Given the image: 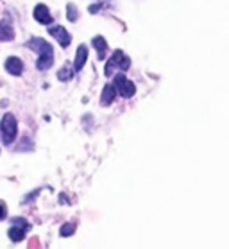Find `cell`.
I'll return each instance as SVG.
<instances>
[{"mask_svg":"<svg viewBox=\"0 0 229 249\" xmlns=\"http://www.w3.org/2000/svg\"><path fill=\"white\" fill-rule=\"evenodd\" d=\"M25 45L38 52V61H36V68L38 70L43 72V70H49L52 67V63H54V49H52L49 41H45L43 38H33Z\"/></svg>","mask_w":229,"mask_h":249,"instance_id":"1","label":"cell"},{"mask_svg":"<svg viewBox=\"0 0 229 249\" xmlns=\"http://www.w3.org/2000/svg\"><path fill=\"white\" fill-rule=\"evenodd\" d=\"M0 131H2V138H4V143H13L15 138H17V133H18V122L15 119V115L13 113H6L4 115V119L0 122Z\"/></svg>","mask_w":229,"mask_h":249,"instance_id":"2","label":"cell"},{"mask_svg":"<svg viewBox=\"0 0 229 249\" xmlns=\"http://www.w3.org/2000/svg\"><path fill=\"white\" fill-rule=\"evenodd\" d=\"M131 67V59H129L125 54H123L122 51H115L113 52V56L111 59L106 63V68H104V75L106 77H111L113 72L115 70H127V68Z\"/></svg>","mask_w":229,"mask_h":249,"instance_id":"3","label":"cell"},{"mask_svg":"<svg viewBox=\"0 0 229 249\" xmlns=\"http://www.w3.org/2000/svg\"><path fill=\"white\" fill-rule=\"evenodd\" d=\"M29 230H31V224H29L25 219L18 217V219H13L11 228H9L7 235H9V238H11L13 242H22L23 238H25V235H27Z\"/></svg>","mask_w":229,"mask_h":249,"instance_id":"4","label":"cell"},{"mask_svg":"<svg viewBox=\"0 0 229 249\" xmlns=\"http://www.w3.org/2000/svg\"><path fill=\"white\" fill-rule=\"evenodd\" d=\"M113 86H115V90L117 93L123 97V99H131V97L136 93V86L131 83V81L125 77L123 74H118L115 75V81H113Z\"/></svg>","mask_w":229,"mask_h":249,"instance_id":"5","label":"cell"},{"mask_svg":"<svg viewBox=\"0 0 229 249\" xmlns=\"http://www.w3.org/2000/svg\"><path fill=\"white\" fill-rule=\"evenodd\" d=\"M49 34L54 36V38L59 41V45H61L63 49H67V47L70 45V41H72V36L68 34V31L63 27V25H52V27H49Z\"/></svg>","mask_w":229,"mask_h":249,"instance_id":"6","label":"cell"},{"mask_svg":"<svg viewBox=\"0 0 229 249\" xmlns=\"http://www.w3.org/2000/svg\"><path fill=\"white\" fill-rule=\"evenodd\" d=\"M34 18H36V22L43 23V25H51L52 23V15L45 4H38L34 7Z\"/></svg>","mask_w":229,"mask_h":249,"instance_id":"7","label":"cell"},{"mask_svg":"<svg viewBox=\"0 0 229 249\" xmlns=\"http://www.w3.org/2000/svg\"><path fill=\"white\" fill-rule=\"evenodd\" d=\"M86 61H88V49H86V45H79L77 54H75V61H73V70L81 72Z\"/></svg>","mask_w":229,"mask_h":249,"instance_id":"8","label":"cell"},{"mask_svg":"<svg viewBox=\"0 0 229 249\" xmlns=\"http://www.w3.org/2000/svg\"><path fill=\"white\" fill-rule=\"evenodd\" d=\"M115 97H117V90H115V86H113V83H107V85L104 86V90H102L101 104L102 106H109V104L115 101Z\"/></svg>","mask_w":229,"mask_h":249,"instance_id":"9","label":"cell"},{"mask_svg":"<svg viewBox=\"0 0 229 249\" xmlns=\"http://www.w3.org/2000/svg\"><path fill=\"white\" fill-rule=\"evenodd\" d=\"M4 67H6V70L11 75H20L23 72V63H22V59H18V57H9Z\"/></svg>","mask_w":229,"mask_h":249,"instance_id":"10","label":"cell"},{"mask_svg":"<svg viewBox=\"0 0 229 249\" xmlns=\"http://www.w3.org/2000/svg\"><path fill=\"white\" fill-rule=\"evenodd\" d=\"M15 38V29L11 27V23L7 20L0 22V40L2 41H11Z\"/></svg>","mask_w":229,"mask_h":249,"instance_id":"11","label":"cell"},{"mask_svg":"<svg viewBox=\"0 0 229 249\" xmlns=\"http://www.w3.org/2000/svg\"><path fill=\"white\" fill-rule=\"evenodd\" d=\"M93 47H95L97 54H99V59H106L107 54V43L102 36H95L93 38Z\"/></svg>","mask_w":229,"mask_h":249,"instance_id":"12","label":"cell"},{"mask_svg":"<svg viewBox=\"0 0 229 249\" xmlns=\"http://www.w3.org/2000/svg\"><path fill=\"white\" fill-rule=\"evenodd\" d=\"M73 77V72H72V65H65L61 72H57V79L59 81H68Z\"/></svg>","mask_w":229,"mask_h":249,"instance_id":"13","label":"cell"},{"mask_svg":"<svg viewBox=\"0 0 229 249\" xmlns=\"http://www.w3.org/2000/svg\"><path fill=\"white\" fill-rule=\"evenodd\" d=\"M73 233H75V224H73V222L72 224L68 222V224H65V226L59 230V235H61V237H70Z\"/></svg>","mask_w":229,"mask_h":249,"instance_id":"14","label":"cell"},{"mask_svg":"<svg viewBox=\"0 0 229 249\" xmlns=\"http://www.w3.org/2000/svg\"><path fill=\"white\" fill-rule=\"evenodd\" d=\"M67 11H68V20H70V22H75V20H77L79 18V15H77V7L73 6V4H68L67 6Z\"/></svg>","mask_w":229,"mask_h":249,"instance_id":"15","label":"cell"},{"mask_svg":"<svg viewBox=\"0 0 229 249\" xmlns=\"http://www.w3.org/2000/svg\"><path fill=\"white\" fill-rule=\"evenodd\" d=\"M6 217H7V206H6V203L0 201V221H4Z\"/></svg>","mask_w":229,"mask_h":249,"instance_id":"16","label":"cell"}]
</instances>
